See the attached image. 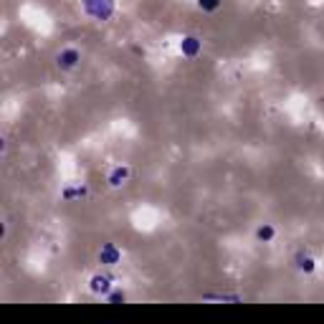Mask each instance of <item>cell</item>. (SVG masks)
Here are the masks:
<instances>
[{"instance_id":"6da1fadb","label":"cell","mask_w":324,"mask_h":324,"mask_svg":"<svg viewBox=\"0 0 324 324\" xmlns=\"http://www.w3.org/2000/svg\"><path fill=\"white\" fill-rule=\"evenodd\" d=\"M200 5H205L208 10H213V8H218V0H200Z\"/></svg>"}]
</instances>
